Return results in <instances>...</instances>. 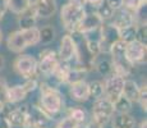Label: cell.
I'll list each match as a JSON object with an SVG mask.
<instances>
[{"label":"cell","instance_id":"6da1fadb","mask_svg":"<svg viewBox=\"0 0 147 128\" xmlns=\"http://www.w3.org/2000/svg\"><path fill=\"white\" fill-rule=\"evenodd\" d=\"M41 90V96H40V106L42 110L47 113L50 116L58 114L61 112L64 105V99L63 95L58 89H53V87L47 86L46 83L40 85Z\"/></svg>","mask_w":147,"mask_h":128},{"label":"cell","instance_id":"7a4b0ae2","mask_svg":"<svg viewBox=\"0 0 147 128\" xmlns=\"http://www.w3.org/2000/svg\"><path fill=\"white\" fill-rule=\"evenodd\" d=\"M84 14H86V7L68 1L60 9L61 24L64 26V28L68 32L76 31L78 28V24L81 23L82 18L84 17Z\"/></svg>","mask_w":147,"mask_h":128},{"label":"cell","instance_id":"3957f363","mask_svg":"<svg viewBox=\"0 0 147 128\" xmlns=\"http://www.w3.org/2000/svg\"><path fill=\"white\" fill-rule=\"evenodd\" d=\"M114 114L115 110L113 101H110L105 96L95 100L94 105H92V121H95L98 126L109 123Z\"/></svg>","mask_w":147,"mask_h":128},{"label":"cell","instance_id":"277c9868","mask_svg":"<svg viewBox=\"0 0 147 128\" xmlns=\"http://www.w3.org/2000/svg\"><path fill=\"white\" fill-rule=\"evenodd\" d=\"M13 69L18 76H21L22 78L28 79L32 77L37 76V60L33 58L32 55L28 54H23L19 55L18 58L14 60L13 63Z\"/></svg>","mask_w":147,"mask_h":128},{"label":"cell","instance_id":"5b68a950","mask_svg":"<svg viewBox=\"0 0 147 128\" xmlns=\"http://www.w3.org/2000/svg\"><path fill=\"white\" fill-rule=\"evenodd\" d=\"M38 87L37 77L26 79L23 85H17V86L8 87V102L9 104H16L27 98L28 93L33 92Z\"/></svg>","mask_w":147,"mask_h":128},{"label":"cell","instance_id":"8992f818","mask_svg":"<svg viewBox=\"0 0 147 128\" xmlns=\"http://www.w3.org/2000/svg\"><path fill=\"white\" fill-rule=\"evenodd\" d=\"M119 40V28L115 24L104 22L100 27V50L101 54H109L110 46Z\"/></svg>","mask_w":147,"mask_h":128},{"label":"cell","instance_id":"52a82bcc","mask_svg":"<svg viewBox=\"0 0 147 128\" xmlns=\"http://www.w3.org/2000/svg\"><path fill=\"white\" fill-rule=\"evenodd\" d=\"M51 121V116L42 110L40 105H33L28 109L26 128H50Z\"/></svg>","mask_w":147,"mask_h":128},{"label":"cell","instance_id":"ba28073f","mask_svg":"<svg viewBox=\"0 0 147 128\" xmlns=\"http://www.w3.org/2000/svg\"><path fill=\"white\" fill-rule=\"evenodd\" d=\"M124 81H125V77L115 74V73L107 76L105 78V81L102 82L104 91H105V98L114 102L119 96L123 95Z\"/></svg>","mask_w":147,"mask_h":128},{"label":"cell","instance_id":"9c48e42d","mask_svg":"<svg viewBox=\"0 0 147 128\" xmlns=\"http://www.w3.org/2000/svg\"><path fill=\"white\" fill-rule=\"evenodd\" d=\"M59 62H60V59L54 50H42L40 53V60L37 62V72L44 76H50L58 67Z\"/></svg>","mask_w":147,"mask_h":128},{"label":"cell","instance_id":"30bf717a","mask_svg":"<svg viewBox=\"0 0 147 128\" xmlns=\"http://www.w3.org/2000/svg\"><path fill=\"white\" fill-rule=\"evenodd\" d=\"M125 56L132 64H142L146 62L147 56V45L133 40L125 44Z\"/></svg>","mask_w":147,"mask_h":128},{"label":"cell","instance_id":"8fae6325","mask_svg":"<svg viewBox=\"0 0 147 128\" xmlns=\"http://www.w3.org/2000/svg\"><path fill=\"white\" fill-rule=\"evenodd\" d=\"M31 7L33 8L37 18H42V19L51 18L58 12L56 0H33Z\"/></svg>","mask_w":147,"mask_h":128},{"label":"cell","instance_id":"7c38bea8","mask_svg":"<svg viewBox=\"0 0 147 128\" xmlns=\"http://www.w3.org/2000/svg\"><path fill=\"white\" fill-rule=\"evenodd\" d=\"M77 53V44L70 36V33L64 35L60 40V46H59V59L61 62H70L73 58H76Z\"/></svg>","mask_w":147,"mask_h":128},{"label":"cell","instance_id":"4fadbf2b","mask_svg":"<svg viewBox=\"0 0 147 128\" xmlns=\"http://www.w3.org/2000/svg\"><path fill=\"white\" fill-rule=\"evenodd\" d=\"M28 105H21V106L12 109L8 112L7 121L13 128H26L27 116H28Z\"/></svg>","mask_w":147,"mask_h":128},{"label":"cell","instance_id":"5bb4252c","mask_svg":"<svg viewBox=\"0 0 147 128\" xmlns=\"http://www.w3.org/2000/svg\"><path fill=\"white\" fill-rule=\"evenodd\" d=\"M104 23V21L101 19V17L97 14V12H86L84 17L82 18L81 23L78 24L77 31L81 33H86L90 31L98 30L101 27V24Z\"/></svg>","mask_w":147,"mask_h":128},{"label":"cell","instance_id":"9a60e30c","mask_svg":"<svg viewBox=\"0 0 147 128\" xmlns=\"http://www.w3.org/2000/svg\"><path fill=\"white\" fill-rule=\"evenodd\" d=\"M7 46L10 51L17 53V54L26 50L28 47V45L26 42V39H24V36H23V32H22L21 30L10 32L7 39Z\"/></svg>","mask_w":147,"mask_h":128},{"label":"cell","instance_id":"2e32d148","mask_svg":"<svg viewBox=\"0 0 147 128\" xmlns=\"http://www.w3.org/2000/svg\"><path fill=\"white\" fill-rule=\"evenodd\" d=\"M69 93L70 98L76 101H87L90 99V91H88V82L81 81L77 83L69 85Z\"/></svg>","mask_w":147,"mask_h":128},{"label":"cell","instance_id":"e0dca14e","mask_svg":"<svg viewBox=\"0 0 147 128\" xmlns=\"http://www.w3.org/2000/svg\"><path fill=\"white\" fill-rule=\"evenodd\" d=\"M110 128H134L136 121L129 113H117L110 119Z\"/></svg>","mask_w":147,"mask_h":128},{"label":"cell","instance_id":"ac0fdd59","mask_svg":"<svg viewBox=\"0 0 147 128\" xmlns=\"http://www.w3.org/2000/svg\"><path fill=\"white\" fill-rule=\"evenodd\" d=\"M17 21H18L19 30H28V28L36 27V23H37V16H36L33 8L30 7L27 10H24V12H22L21 14H18Z\"/></svg>","mask_w":147,"mask_h":128},{"label":"cell","instance_id":"d6986e66","mask_svg":"<svg viewBox=\"0 0 147 128\" xmlns=\"http://www.w3.org/2000/svg\"><path fill=\"white\" fill-rule=\"evenodd\" d=\"M117 14H114V21H113V24H115L118 28H123V27H128L131 24H136L134 23V17H133V12H129V10L121 9L117 10L115 12Z\"/></svg>","mask_w":147,"mask_h":128},{"label":"cell","instance_id":"ffe728a7","mask_svg":"<svg viewBox=\"0 0 147 128\" xmlns=\"http://www.w3.org/2000/svg\"><path fill=\"white\" fill-rule=\"evenodd\" d=\"M87 74H88V68L82 67V65H78V64L76 67H70L65 79V83L73 85V83H77V82L84 81Z\"/></svg>","mask_w":147,"mask_h":128},{"label":"cell","instance_id":"44dd1931","mask_svg":"<svg viewBox=\"0 0 147 128\" xmlns=\"http://www.w3.org/2000/svg\"><path fill=\"white\" fill-rule=\"evenodd\" d=\"M140 91L141 87L137 85V82L133 79H127L124 81V86H123V95L125 96L128 100H131L132 102H138L140 99Z\"/></svg>","mask_w":147,"mask_h":128},{"label":"cell","instance_id":"7402d4cb","mask_svg":"<svg viewBox=\"0 0 147 128\" xmlns=\"http://www.w3.org/2000/svg\"><path fill=\"white\" fill-rule=\"evenodd\" d=\"M70 67L72 65L69 64V62H59L58 67L55 68V70L51 73V76L59 85H63L65 83V79H67V76H68V72H69Z\"/></svg>","mask_w":147,"mask_h":128},{"label":"cell","instance_id":"603a6c76","mask_svg":"<svg viewBox=\"0 0 147 128\" xmlns=\"http://www.w3.org/2000/svg\"><path fill=\"white\" fill-rule=\"evenodd\" d=\"M94 67L104 77H107L114 73V70H113V63L110 58H101V59L96 58L94 60Z\"/></svg>","mask_w":147,"mask_h":128},{"label":"cell","instance_id":"cb8c5ba5","mask_svg":"<svg viewBox=\"0 0 147 128\" xmlns=\"http://www.w3.org/2000/svg\"><path fill=\"white\" fill-rule=\"evenodd\" d=\"M5 3H7L8 10L18 16L31 7L32 0H5Z\"/></svg>","mask_w":147,"mask_h":128},{"label":"cell","instance_id":"d4e9b609","mask_svg":"<svg viewBox=\"0 0 147 128\" xmlns=\"http://www.w3.org/2000/svg\"><path fill=\"white\" fill-rule=\"evenodd\" d=\"M23 32V36L26 39V42L28 46H35V45L40 44V28L36 27L28 28V30H21Z\"/></svg>","mask_w":147,"mask_h":128},{"label":"cell","instance_id":"484cf974","mask_svg":"<svg viewBox=\"0 0 147 128\" xmlns=\"http://www.w3.org/2000/svg\"><path fill=\"white\" fill-rule=\"evenodd\" d=\"M88 91H90V98H92L94 100H97V99H101L105 96L104 83L101 81L88 82Z\"/></svg>","mask_w":147,"mask_h":128},{"label":"cell","instance_id":"4316f807","mask_svg":"<svg viewBox=\"0 0 147 128\" xmlns=\"http://www.w3.org/2000/svg\"><path fill=\"white\" fill-rule=\"evenodd\" d=\"M134 17V23L137 26L140 24H147V1H143L136 8L133 12Z\"/></svg>","mask_w":147,"mask_h":128},{"label":"cell","instance_id":"83f0119b","mask_svg":"<svg viewBox=\"0 0 147 128\" xmlns=\"http://www.w3.org/2000/svg\"><path fill=\"white\" fill-rule=\"evenodd\" d=\"M113 104H114L115 113H129L132 109V104H133V102L131 100H128L124 95H121L113 102Z\"/></svg>","mask_w":147,"mask_h":128},{"label":"cell","instance_id":"f1b7e54d","mask_svg":"<svg viewBox=\"0 0 147 128\" xmlns=\"http://www.w3.org/2000/svg\"><path fill=\"white\" fill-rule=\"evenodd\" d=\"M136 33H137V24H131L128 27L119 28V39L124 42L136 40Z\"/></svg>","mask_w":147,"mask_h":128},{"label":"cell","instance_id":"f546056e","mask_svg":"<svg viewBox=\"0 0 147 128\" xmlns=\"http://www.w3.org/2000/svg\"><path fill=\"white\" fill-rule=\"evenodd\" d=\"M55 35L56 32L53 26L50 24L45 26V27L40 28V42H42V44H50V42L54 41Z\"/></svg>","mask_w":147,"mask_h":128},{"label":"cell","instance_id":"4dcf8cb0","mask_svg":"<svg viewBox=\"0 0 147 128\" xmlns=\"http://www.w3.org/2000/svg\"><path fill=\"white\" fill-rule=\"evenodd\" d=\"M97 14L101 17V19H102L104 22H107V21H110V19H113V17H114V14H115V12L111 9V8L107 5V3L104 0L101 4H98L97 7Z\"/></svg>","mask_w":147,"mask_h":128},{"label":"cell","instance_id":"1f68e13d","mask_svg":"<svg viewBox=\"0 0 147 128\" xmlns=\"http://www.w3.org/2000/svg\"><path fill=\"white\" fill-rule=\"evenodd\" d=\"M69 116L74 119L76 122H78L81 126L86 122V119H87L86 110L82 109V108H78V106L77 108H72V109L69 110Z\"/></svg>","mask_w":147,"mask_h":128},{"label":"cell","instance_id":"d6a6232c","mask_svg":"<svg viewBox=\"0 0 147 128\" xmlns=\"http://www.w3.org/2000/svg\"><path fill=\"white\" fill-rule=\"evenodd\" d=\"M56 128H81V124L68 115L56 124Z\"/></svg>","mask_w":147,"mask_h":128},{"label":"cell","instance_id":"836d02e7","mask_svg":"<svg viewBox=\"0 0 147 128\" xmlns=\"http://www.w3.org/2000/svg\"><path fill=\"white\" fill-rule=\"evenodd\" d=\"M136 40L140 42L147 45V24L137 26V33H136Z\"/></svg>","mask_w":147,"mask_h":128},{"label":"cell","instance_id":"e575fe53","mask_svg":"<svg viewBox=\"0 0 147 128\" xmlns=\"http://www.w3.org/2000/svg\"><path fill=\"white\" fill-rule=\"evenodd\" d=\"M138 104L141 105V108H142L143 112H146V110H147V87H146V85H143V86L141 87Z\"/></svg>","mask_w":147,"mask_h":128},{"label":"cell","instance_id":"d590c367","mask_svg":"<svg viewBox=\"0 0 147 128\" xmlns=\"http://www.w3.org/2000/svg\"><path fill=\"white\" fill-rule=\"evenodd\" d=\"M8 85L5 82V79L0 78V101L8 104Z\"/></svg>","mask_w":147,"mask_h":128},{"label":"cell","instance_id":"8d00e7d4","mask_svg":"<svg viewBox=\"0 0 147 128\" xmlns=\"http://www.w3.org/2000/svg\"><path fill=\"white\" fill-rule=\"evenodd\" d=\"M143 1H147V0H124L123 3V8L129 12H134L136 8Z\"/></svg>","mask_w":147,"mask_h":128},{"label":"cell","instance_id":"74e56055","mask_svg":"<svg viewBox=\"0 0 147 128\" xmlns=\"http://www.w3.org/2000/svg\"><path fill=\"white\" fill-rule=\"evenodd\" d=\"M105 1L107 3V5H109L114 12H117V10H119V9L123 8L124 0H105Z\"/></svg>","mask_w":147,"mask_h":128},{"label":"cell","instance_id":"f35d334b","mask_svg":"<svg viewBox=\"0 0 147 128\" xmlns=\"http://www.w3.org/2000/svg\"><path fill=\"white\" fill-rule=\"evenodd\" d=\"M7 10H8V8H7V3H5V0H0V21L4 18V14H5Z\"/></svg>","mask_w":147,"mask_h":128},{"label":"cell","instance_id":"ab89813d","mask_svg":"<svg viewBox=\"0 0 147 128\" xmlns=\"http://www.w3.org/2000/svg\"><path fill=\"white\" fill-rule=\"evenodd\" d=\"M0 128H13V127L8 123L7 118H5V116H3V118H0Z\"/></svg>","mask_w":147,"mask_h":128},{"label":"cell","instance_id":"60d3db41","mask_svg":"<svg viewBox=\"0 0 147 128\" xmlns=\"http://www.w3.org/2000/svg\"><path fill=\"white\" fill-rule=\"evenodd\" d=\"M81 128H101V126H98V124L96 123L95 121H91V122L86 123L83 127H81Z\"/></svg>","mask_w":147,"mask_h":128},{"label":"cell","instance_id":"b9f144b4","mask_svg":"<svg viewBox=\"0 0 147 128\" xmlns=\"http://www.w3.org/2000/svg\"><path fill=\"white\" fill-rule=\"evenodd\" d=\"M104 0H86V3H88V4L94 5V7H97L98 4H101Z\"/></svg>","mask_w":147,"mask_h":128},{"label":"cell","instance_id":"7bdbcfd3","mask_svg":"<svg viewBox=\"0 0 147 128\" xmlns=\"http://www.w3.org/2000/svg\"><path fill=\"white\" fill-rule=\"evenodd\" d=\"M4 67H5V58L0 54V72L4 69Z\"/></svg>","mask_w":147,"mask_h":128},{"label":"cell","instance_id":"ee69618b","mask_svg":"<svg viewBox=\"0 0 147 128\" xmlns=\"http://www.w3.org/2000/svg\"><path fill=\"white\" fill-rule=\"evenodd\" d=\"M5 110V102H3V101H0V115L3 114V112Z\"/></svg>","mask_w":147,"mask_h":128},{"label":"cell","instance_id":"f6af8a7d","mask_svg":"<svg viewBox=\"0 0 147 128\" xmlns=\"http://www.w3.org/2000/svg\"><path fill=\"white\" fill-rule=\"evenodd\" d=\"M140 128H147V121H146V119H143V121L141 122Z\"/></svg>","mask_w":147,"mask_h":128},{"label":"cell","instance_id":"bcb514c9","mask_svg":"<svg viewBox=\"0 0 147 128\" xmlns=\"http://www.w3.org/2000/svg\"><path fill=\"white\" fill-rule=\"evenodd\" d=\"M1 41H3V32H1V30H0V44H1Z\"/></svg>","mask_w":147,"mask_h":128}]
</instances>
